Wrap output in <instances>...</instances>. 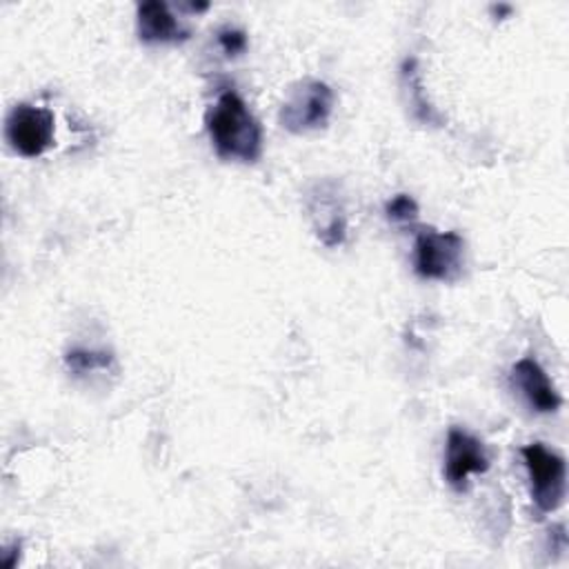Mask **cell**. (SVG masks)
Here are the masks:
<instances>
[{
    "label": "cell",
    "mask_w": 569,
    "mask_h": 569,
    "mask_svg": "<svg viewBox=\"0 0 569 569\" xmlns=\"http://www.w3.org/2000/svg\"><path fill=\"white\" fill-rule=\"evenodd\" d=\"M204 122L209 140L220 158L238 162H256L260 158L262 129L233 89L218 93Z\"/></svg>",
    "instance_id": "1"
},
{
    "label": "cell",
    "mask_w": 569,
    "mask_h": 569,
    "mask_svg": "<svg viewBox=\"0 0 569 569\" xmlns=\"http://www.w3.org/2000/svg\"><path fill=\"white\" fill-rule=\"evenodd\" d=\"M333 111V91L327 82L305 78L296 82L278 113L280 124L291 133H311L325 129Z\"/></svg>",
    "instance_id": "2"
},
{
    "label": "cell",
    "mask_w": 569,
    "mask_h": 569,
    "mask_svg": "<svg viewBox=\"0 0 569 569\" xmlns=\"http://www.w3.org/2000/svg\"><path fill=\"white\" fill-rule=\"evenodd\" d=\"M465 240L456 231L422 229L413 244V269L425 280H456L462 271Z\"/></svg>",
    "instance_id": "3"
},
{
    "label": "cell",
    "mask_w": 569,
    "mask_h": 569,
    "mask_svg": "<svg viewBox=\"0 0 569 569\" xmlns=\"http://www.w3.org/2000/svg\"><path fill=\"white\" fill-rule=\"evenodd\" d=\"M522 460L529 473L531 498L540 511H553L562 505L567 491L565 458L540 442L522 447Z\"/></svg>",
    "instance_id": "4"
},
{
    "label": "cell",
    "mask_w": 569,
    "mask_h": 569,
    "mask_svg": "<svg viewBox=\"0 0 569 569\" xmlns=\"http://www.w3.org/2000/svg\"><path fill=\"white\" fill-rule=\"evenodd\" d=\"M4 136L20 156L38 158L53 142V116L42 107L16 104L7 116Z\"/></svg>",
    "instance_id": "5"
},
{
    "label": "cell",
    "mask_w": 569,
    "mask_h": 569,
    "mask_svg": "<svg viewBox=\"0 0 569 569\" xmlns=\"http://www.w3.org/2000/svg\"><path fill=\"white\" fill-rule=\"evenodd\" d=\"M489 469V456L485 451V445L453 427L447 433V445H445V478L456 491L467 489V478L471 473H485Z\"/></svg>",
    "instance_id": "6"
},
{
    "label": "cell",
    "mask_w": 569,
    "mask_h": 569,
    "mask_svg": "<svg viewBox=\"0 0 569 569\" xmlns=\"http://www.w3.org/2000/svg\"><path fill=\"white\" fill-rule=\"evenodd\" d=\"M511 387L538 413H553L562 402L549 376L533 358H520L511 367Z\"/></svg>",
    "instance_id": "7"
},
{
    "label": "cell",
    "mask_w": 569,
    "mask_h": 569,
    "mask_svg": "<svg viewBox=\"0 0 569 569\" xmlns=\"http://www.w3.org/2000/svg\"><path fill=\"white\" fill-rule=\"evenodd\" d=\"M138 36L147 44H171L189 38V29L160 0L140 2L136 9Z\"/></svg>",
    "instance_id": "8"
},
{
    "label": "cell",
    "mask_w": 569,
    "mask_h": 569,
    "mask_svg": "<svg viewBox=\"0 0 569 569\" xmlns=\"http://www.w3.org/2000/svg\"><path fill=\"white\" fill-rule=\"evenodd\" d=\"M402 82H405V91H407V102L413 111V118L425 122V124H440V116L436 113V109L425 100L422 96V82H420V73H418V62L405 60L402 69H400Z\"/></svg>",
    "instance_id": "9"
},
{
    "label": "cell",
    "mask_w": 569,
    "mask_h": 569,
    "mask_svg": "<svg viewBox=\"0 0 569 569\" xmlns=\"http://www.w3.org/2000/svg\"><path fill=\"white\" fill-rule=\"evenodd\" d=\"M67 367L73 373H93V371H107L113 367V356L109 351H93V349H71L64 356Z\"/></svg>",
    "instance_id": "10"
},
{
    "label": "cell",
    "mask_w": 569,
    "mask_h": 569,
    "mask_svg": "<svg viewBox=\"0 0 569 569\" xmlns=\"http://www.w3.org/2000/svg\"><path fill=\"white\" fill-rule=\"evenodd\" d=\"M385 213H387L389 220L400 222V224H407V222H413V220L418 218L420 209H418V202H416L411 196L398 193L396 198H391V200L387 202Z\"/></svg>",
    "instance_id": "11"
},
{
    "label": "cell",
    "mask_w": 569,
    "mask_h": 569,
    "mask_svg": "<svg viewBox=\"0 0 569 569\" xmlns=\"http://www.w3.org/2000/svg\"><path fill=\"white\" fill-rule=\"evenodd\" d=\"M218 42L227 56H240L247 49V36L240 29L224 27L218 31Z\"/></svg>",
    "instance_id": "12"
}]
</instances>
